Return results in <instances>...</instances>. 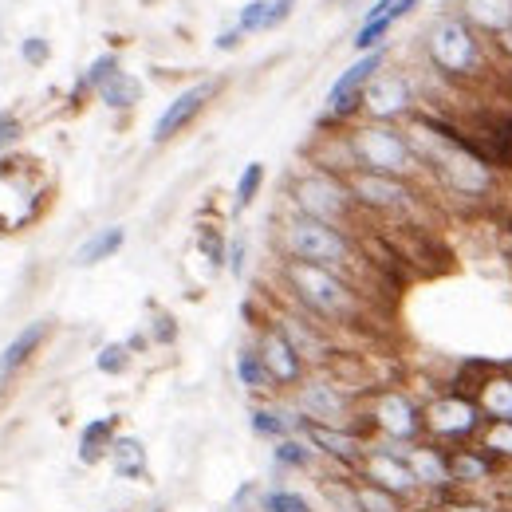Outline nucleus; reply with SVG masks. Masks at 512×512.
Returning a JSON list of instances; mask_svg holds the SVG:
<instances>
[{
    "instance_id": "1",
    "label": "nucleus",
    "mask_w": 512,
    "mask_h": 512,
    "mask_svg": "<svg viewBox=\"0 0 512 512\" xmlns=\"http://www.w3.org/2000/svg\"><path fill=\"white\" fill-rule=\"evenodd\" d=\"M426 52H430V64L449 79H473L485 67V48H481V40L465 16L438 20L426 36Z\"/></svg>"
},
{
    "instance_id": "2",
    "label": "nucleus",
    "mask_w": 512,
    "mask_h": 512,
    "mask_svg": "<svg viewBox=\"0 0 512 512\" xmlns=\"http://www.w3.org/2000/svg\"><path fill=\"white\" fill-rule=\"evenodd\" d=\"M288 280H292L296 296H300L312 312L327 316V320H343V316L355 308V296L347 292V284H343L331 268H323V264L292 260V264H288Z\"/></svg>"
},
{
    "instance_id": "3",
    "label": "nucleus",
    "mask_w": 512,
    "mask_h": 512,
    "mask_svg": "<svg viewBox=\"0 0 512 512\" xmlns=\"http://www.w3.org/2000/svg\"><path fill=\"white\" fill-rule=\"evenodd\" d=\"M351 154L363 170L386 174V178H402L414 170V150L410 142L390 127H363L351 138Z\"/></svg>"
},
{
    "instance_id": "4",
    "label": "nucleus",
    "mask_w": 512,
    "mask_h": 512,
    "mask_svg": "<svg viewBox=\"0 0 512 512\" xmlns=\"http://www.w3.org/2000/svg\"><path fill=\"white\" fill-rule=\"evenodd\" d=\"M284 245H288V253L292 260H308V264H323V268H331V264H343L351 249H347V237L335 229V225H327V221H316V217H296V221H288V229H284Z\"/></svg>"
},
{
    "instance_id": "5",
    "label": "nucleus",
    "mask_w": 512,
    "mask_h": 512,
    "mask_svg": "<svg viewBox=\"0 0 512 512\" xmlns=\"http://www.w3.org/2000/svg\"><path fill=\"white\" fill-rule=\"evenodd\" d=\"M426 430L438 434V438H453V442H465L481 430V406L465 394H446V398H434L426 406Z\"/></svg>"
},
{
    "instance_id": "6",
    "label": "nucleus",
    "mask_w": 512,
    "mask_h": 512,
    "mask_svg": "<svg viewBox=\"0 0 512 512\" xmlns=\"http://www.w3.org/2000/svg\"><path fill=\"white\" fill-rule=\"evenodd\" d=\"M379 67H383V52H379V48L347 67V71L331 83V91H327V115H331V119H347L351 111H359L363 91H367V83L379 75Z\"/></svg>"
},
{
    "instance_id": "7",
    "label": "nucleus",
    "mask_w": 512,
    "mask_h": 512,
    "mask_svg": "<svg viewBox=\"0 0 512 512\" xmlns=\"http://www.w3.org/2000/svg\"><path fill=\"white\" fill-rule=\"evenodd\" d=\"M363 477H367V485H379L394 497H410L414 489H422L410 461L390 453V449H367L363 453Z\"/></svg>"
},
{
    "instance_id": "8",
    "label": "nucleus",
    "mask_w": 512,
    "mask_h": 512,
    "mask_svg": "<svg viewBox=\"0 0 512 512\" xmlns=\"http://www.w3.org/2000/svg\"><path fill=\"white\" fill-rule=\"evenodd\" d=\"M375 426L383 430L386 438H394V442H410V438H418L422 434V426H426V418H422V410L406 398V394H398V390H386L383 398L375 402Z\"/></svg>"
},
{
    "instance_id": "9",
    "label": "nucleus",
    "mask_w": 512,
    "mask_h": 512,
    "mask_svg": "<svg viewBox=\"0 0 512 512\" xmlns=\"http://www.w3.org/2000/svg\"><path fill=\"white\" fill-rule=\"evenodd\" d=\"M296 205L304 209V217H316V221L335 225L339 217H347L351 197L339 190V182H331V178H304L296 186Z\"/></svg>"
},
{
    "instance_id": "10",
    "label": "nucleus",
    "mask_w": 512,
    "mask_h": 512,
    "mask_svg": "<svg viewBox=\"0 0 512 512\" xmlns=\"http://www.w3.org/2000/svg\"><path fill=\"white\" fill-rule=\"evenodd\" d=\"M213 91H217V83H197L190 91H182L166 111H162V119L154 123V142H170L178 130H186L201 115V107L213 99Z\"/></svg>"
},
{
    "instance_id": "11",
    "label": "nucleus",
    "mask_w": 512,
    "mask_h": 512,
    "mask_svg": "<svg viewBox=\"0 0 512 512\" xmlns=\"http://www.w3.org/2000/svg\"><path fill=\"white\" fill-rule=\"evenodd\" d=\"M363 107L375 115V119H394L410 107V83L402 75H375L363 91Z\"/></svg>"
},
{
    "instance_id": "12",
    "label": "nucleus",
    "mask_w": 512,
    "mask_h": 512,
    "mask_svg": "<svg viewBox=\"0 0 512 512\" xmlns=\"http://www.w3.org/2000/svg\"><path fill=\"white\" fill-rule=\"evenodd\" d=\"M351 193L355 201L371 205V209H402L410 201V190L398 182V178H386V174H371V170H359L351 178Z\"/></svg>"
},
{
    "instance_id": "13",
    "label": "nucleus",
    "mask_w": 512,
    "mask_h": 512,
    "mask_svg": "<svg viewBox=\"0 0 512 512\" xmlns=\"http://www.w3.org/2000/svg\"><path fill=\"white\" fill-rule=\"evenodd\" d=\"M260 359H264L272 383L288 386L300 379V351L292 347V339H288L284 331H268V335H264V351H260Z\"/></svg>"
},
{
    "instance_id": "14",
    "label": "nucleus",
    "mask_w": 512,
    "mask_h": 512,
    "mask_svg": "<svg viewBox=\"0 0 512 512\" xmlns=\"http://www.w3.org/2000/svg\"><path fill=\"white\" fill-rule=\"evenodd\" d=\"M347 410V398L339 394V386L327 383H308L300 390V414H308V422H320V426H335Z\"/></svg>"
},
{
    "instance_id": "15",
    "label": "nucleus",
    "mask_w": 512,
    "mask_h": 512,
    "mask_svg": "<svg viewBox=\"0 0 512 512\" xmlns=\"http://www.w3.org/2000/svg\"><path fill=\"white\" fill-rule=\"evenodd\" d=\"M308 430V442L323 453H331V457H339V461H363V442L355 438V434H347V430H335V426H320V422H308L304 426Z\"/></svg>"
},
{
    "instance_id": "16",
    "label": "nucleus",
    "mask_w": 512,
    "mask_h": 512,
    "mask_svg": "<svg viewBox=\"0 0 512 512\" xmlns=\"http://www.w3.org/2000/svg\"><path fill=\"white\" fill-rule=\"evenodd\" d=\"M493 473V453L489 449H453L449 453V481L453 485H481Z\"/></svg>"
},
{
    "instance_id": "17",
    "label": "nucleus",
    "mask_w": 512,
    "mask_h": 512,
    "mask_svg": "<svg viewBox=\"0 0 512 512\" xmlns=\"http://www.w3.org/2000/svg\"><path fill=\"white\" fill-rule=\"evenodd\" d=\"M465 20L493 32V36H509L512 32V0H465Z\"/></svg>"
},
{
    "instance_id": "18",
    "label": "nucleus",
    "mask_w": 512,
    "mask_h": 512,
    "mask_svg": "<svg viewBox=\"0 0 512 512\" xmlns=\"http://www.w3.org/2000/svg\"><path fill=\"white\" fill-rule=\"evenodd\" d=\"M406 461H410V469H414V477H418V485L422 489H442V485H453L449 481V457L442 449H410L406 453Z\"/></svg>"
},
{
    "instance_id": "19",
    "label": "nucleus",
    "mask_w": 512,
    "mask_h": 512,
    "mask_svg": "<svg viewBox=\"0 0 512 512\" xmlns=\"http://www.w3.org/2000/svg\"><path fill=\"white\" fill-rule=\"evenodd\" d=\"M111 446H115V418H95L79 430V461L83 465L111 457Z\"/></svg>"
},
{
    "instance_id": "20",
    "label": "nucleus",
    "mask_w": 512,
    "mask_h": 512,
    "mask_svg": "<svg viewBox=\"0 0 512 512\" xmlns=\"http://www.w3.org/2000/svg\"><path fill=\"white\" fill-rule=\"evenodd\" d=\"M44 339H48V323L44 320L28 323V327H24V331H20V335L0 351V375H12L16 367H24V363H28V355H32Z\"/></svg>"
},
{
    "instance_id": "21",
    "label": "nucleus",
    "mask_w": 512,
    "mask_h": 512,
    "mask_svg": "<svg viewBox=\"0 0 512 512\" xmlns=\"http://www.w3.org/2000/svg\"><path fill=\"white\" fill-rule=\"evenodd\" d=\"M477 406L489 422H512V379H485L477 386Z\"/></svg>"
},
{
    "instance_id": "22",
    "label": "nucleus",
    "mask_w": 512,
    "mask_h": 512,
    "mask_svg": "<svg viewBox=\"0 0 512 512\" xmlns=\"http://www.w3.org/2000/svg\"><path fill=\"white\" fill-rule=\"evenodd\" d=\"M111 469L123 481H142L146 477V446L138 438H115V446H111Z\"/></svg>"
},
{
    "instance_id": "23",
    "label": "nucleus",
    "mask_w": 512,
    "mask_h": 512,
    "mask_svg": "<svg viewBox=\"0 0 512 512\" xmlns=\"http://www.w3.org/2000/svg\"><path fill=\"white\" fill-rule=\"evenodd\" d=\"M288 0H249L241 8V32H264V28H276L284 16H288Z\"/></svg>"
},
{
    "instance_id": "24",
    "label": "nucleus",
    "mask_w": 512,
    "mask_h": 512,
    "mask_svg": "<svg viewBox=\"0 0 512 512\" xmlns=\"http://www.w3.org/2000/svg\"><path fill=\"white\" fill-rule=\"evenodd\" d=\"M123 241H127V233L119 229V225H111V229H99L79 253H75V264H83V268H91V264H99V260H107V256H115L123 249Z\"/></svg>"
},
{
    "instance_id": "25",
    "label": "nucleus",
    "mask_w": 512,
    "mask_h": 512,
    "mask_svg": "<svg viewBox=\"0 0 512 512\" xmlns=\"http://www.w3.org/2000/svg\"><path fill=\"white\" fill-rule=\"evenodd\" d=\"M296 426H300V418L288 414V410H280V406H260V410H253V430L260 438H280L284 442Z\"/></svg>"
},
{
    "instance_id": "26",
    "label": "nucleus",
    "mask_w": 512,
    "mask_h": 512,
    "mask_svg": "<svg viewBox=\"0 0 512 512\" xmlns=\"http://www.w3.org/2000/svg\"><path fill=\"white\" fill-rule=\"evenodd\" d=\"M99 99H103L107 107H115V111H127V107H134V103L142 99V83L123 75V71H115V75L99 87Z\"/></svg>"
},
{
    "instance_id": "27",
    "label": "nucleus",
    "mask_w": 512,
    "mask_h": 512,
    "mask_svg": "<svg viewBox=\"0 0 512 512\" xmlns=\"http://www.w3.org/2000/svg\"><path fill=\"white\" fill-rule=\"evenodd\" d=\"M237 379L249 390H264V386L272 383V375H268V367H264V359L256 351H241L237 355Z\"/></svg>"
},
{
    "instance_id": "28",
    "label": "nucleus",
    "mask_w": 512,
    "mask_h": 512,
    "mask_svg": "<svg viewBox=\"0 0 512 512\" xmlns=\"http://www.w3.org/2000/svg\"><path fill=\"white\" fill-rule=\"evenodd\" d=\"M355 505H359V512H398V497L379 489V485H359Z\"/></svg>"
},
{
    "instance_id": "29",
    "label": "nucleus",
    "mask_w": 512,
    "mask_h": 512,
    "mask_svg": "<svg viewBox=\"0 0 512 512\" xmlns=\"http://www.w3.org/2000/svg\"><path fill=\"white\" fill-rule=\"evenodd\" d=\"M312 442H300V438H284L280 446L272 449V457L280 461V465H288V469H304L308 461H312Z\"/></svg>"
},
{
    "instance_id": "30",
    "label": "nucleus",
    "mask_w": 512,
    "mask_h": 512,
    "mask_svg": "<svg viewBox=\"0 0 512 512\" xmlns=\"http://www.w3.org/2000/svg\"><path fill=\"white\" fill-rule=\"evenodd\" d=\"M481 442H485V449L493 457H509L512 461V422H489L485 434H481Z\"/></svg>"
},
{
    "instance_id": "31",
    "label": "nucleus",
    "mask_w": 512,
    "mask_h": 512,
    "mask_svg": "<svg viewBox=\"0 0 512 512\" xmlns=\"http://www.w3.org/2000/svg\"><path fill=\"white\" fill-rule=\"evenodd\" d=\"M264 512H312V505H308V497H300L292 489H272L264 497Z\"/></svg>"
},
{
    "instance_id": "32",
    "label": "nucleus",
    "mask_w": 512,
    "mask_h": 512,
    "mask_svg": "<svg viewBox=\"0 0 512 512\" xmlns=\"http://www.w3.org/2000/svg\"><path fill=\"white\" fill-rule=\"evenodd\" d=\"M260 182H264V166H260V162H249L245 174L237 178V209H249V205H253Z\"/></svg>"
},
{
    "instance_id": "33",
    "label": "nucleus",
    "mask_w": 512,
    "mask_h": 512,
    "mask_svg": "<svg viewBox=\"0 0 512 512\" xmlns=\"http://www.w3.org/2000/svg\"><path fill=\"white\" fill-rule=\"evenodd\" d=\"M127 351H130L127 343H111V347H103V351H99V359H95V363H99V371H103V375H123V371H127V363H130Z\"/></svg>"
},
{
    "instance_id": "34",
    "label": "nucleus",
    "mask_w": 512,
    "mask_h": 512,
    "mask_svg": "<svg viewBox=\"0 0 512 512\" xmlns=\"http://www.w3.org/2000/svg\"><path fill=\"white\" fill-rule=\"evenodd\" d=\"M115 71H119V60H115V56H99V60L91 64V71H87V83L99 91V87H103V83H107Z\"/></svg>"
},
{
    "instance_id": "35",
    "label": "nucleus",
    "mask_w": 512,
    "mask_h": 512,
    "mask_svg": "<svg viewBox=\"0 0 512 512\" xmlns=\"http://www.w3.org/2000/svg\"><path fill=\"white\" fill-rule=\"evenodd\" d=\"M201 249H205V256H209V264H221V260H225L221 241H217V233H213V229H205V233H201Z\"/></svg>"
},
{
    "instance_id": "36",
    "label": "nucleus",
    "mask_w": 512,
    "mask_h": 512,
    "mask_svg": "<svg viewBox=\"0 0 512 512\" xmlns=\"http://www.w3.org/2000/svg\"><path fill=\"white\" fill-rule=\"evenodd\" d=\"M44 56H48V44L44 40H24V60L28 64H40Z\"/></svg>"
},
{
    "instance_id": "37",
    "label": "nucleus",
    "mask_w": 512,
    "mask_h": 512,
    "mask_svg": "<svg viewBox=\"0 0 512 512\" xmlns=\"http://www.w3.org/2000/svg\"><path fill=\"white\" fill-rule=\"evenodd\" d=\"M16 119H12V115H0V150H4V146H8V142H12V138H16Z\"/></svg>"
},
{
    "instance_id": "38",
    "label": "nucleus",
    "mask_w": 512,
    "mask_h": 512,
    "mask_svg": "<svg viewBox=\"0 0 512 512\" xmlns=\"http://www.w3.org/2000/svg\"><path fill=\"white\" fill-rule=\"evenodd\" d=\"M229 268L241 276V268H245V241H233V249H229Z\"/></svg>"
},
{
    "instance_id": "39",
    "label": "nucleus",
    "mask_w": 512,
    "mask_h": 512,
    "mask_svg": "<svg viewBox=\"0 0 512 512\" xmlns=\"http://www.w3.org/2000/svg\"><path fill=\"white\" fill-rule=\"evenodd\" d=\"M394 4H398V0H375V8H367V20H379V16H386Z\"/></svg>"
},
{
    "instance_id": "40",
    "label": "nucleus",
    "mask_w": 512,
    "mask_h": 512,
    "mask_svg": "<svg viewBox=\"0 0 512 512\" xmlns=\"http://www.w3.org/2000/svg\"><path fill=\"white\" fill-rule=\"evenodd\" d=\"M237 40H241V28H233V32H225V36L217 40V48H233Z\"/></svg>"
},
{
    "instance_id": "41",
    "label": "nucleus",
    "mask_w": 512,
    "mask_h": 512,
    "mask_svg": "<svg viewBox=\"0 0 512 512\" xmlns=\"http://www.w3.org/2000/svg\"><path fill=\"white\" fill-rule=\"evenodd\" d=\"M449 512H489V509H485V505H473V501H457Z\"/></svg>"
},
{
    "instance_id": "42",
    "label": "nucleus",
    "mask_w": 512,
    "mask_h": 512,
    "mask_svg": "<svg viewBox=\"0 0 512 512\" xmlns=\"http://www.w3.org/2000/svg\"><path fill=\"white\" fill-rule=\"evenodd\" d=\"M154 512H162V509H154Z\"/></svg>"
},
{
    "instance_id": "43",
    "label": "nucleus",
    "mask_w": 512,
    "mask_h": 512,
    "mask_svg": "<svg viewBox=\"0 0 512 512\" xmlns=\"http://www.w3.org/2000/svg\"><path fill=\"white\" fill-rule=\"evenodd\" d=\"M288 4H292V0H288Z\"/></svg>"
}]
</instances>
